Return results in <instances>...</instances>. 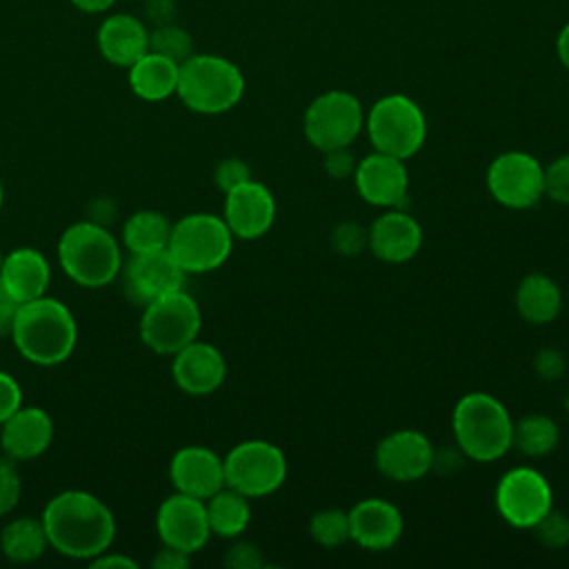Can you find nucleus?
<instances>
[{
	"label": "nucleus",
	"mask_w": 569,
	"mask_h": 569,
	"mask_svg": "<svg viewBox=\"0 0 569 569\" xmlns=\"http://www.w3.org/2000/svg\"><path fill=\"white\" fill-rule=\"evenodd\" d=\"M365 129L376 151L407 160L425 144L427 118L411 98L389 93L371 104L365 116Z\"/></svg>",
	"instance_id": "obj_6"
},
{
	"label": "nucleus",
	"mask_w": 569,
	"mask_h": 569,
	"mask_svg": "<svg viewBox=\"0 0 569 569\" xmlns=\"http://www.w3.org/2000/svg\"><path fill=\"white\" fill-rule=\"evenodd\" d=\"M58 262L76 284L100 289L120 276L122 251L102 224L76 222L58 240Z\"/></svg>",
	"instance_id": "obj_4"
},
{
	"label": "nucleus",
	"mask_w": 569,
	"mask_h": 569,
	"mask_svg": "<svg viewBox=\"0 0 569 569\" xmlns=\"http://www.w3.org/2000/svg\"><path fill=\"white\" fill-rule=\"evenodd\" d=\"M20 302L0 284V338L11 336Z\"/></svg>",
	"instance_id": "obj_43"
},
{
	"label": "nucleus",
	"mask_w": 569,
	"mask_h": 569,
	"mask_svg": "<svg viewBox=\"0 0 569 569\" xmlns=\"http://www.w3.org/2000/svg\"><path fill=\"white\" fill-rule=\"evenodd\" d=\"M487 189L507 209H529L545 196V167L525 151H505L487 169Z\"/></svg>",
	"instance_id": "obj_12"
},
{
	"label": "nucleus",
	"mask_w": 569,
	"mask_h": 569,
	"mask_svg": "<svg viewBox=\"0 0 569 569\" xmlns=\"http://www.w3.org/2000/svg\"><path fill=\"white\" fill-rule=\"evenodd\" d=\"M149 51L160 53L180 64L189 56H193V38L173 22L156 24V29L149 31Z\"/></svg>",
	"instance_id": "obj_32"
},
{
	"label": "nucleus",
	"mask_w": 569,
	"mask_h": 569,
	"mask_svg": "<svg viewBox=\"0 0 569 569\" xmlns=\"http://www.w3.org/2000/svg\"><path fill=\"white\" fill-rule=\"evenodd\" d=\"M224 485L247 498H262L282 487L287 458L269 440H242L224 458Z\"/></svg>",
	"instance_id": "obj_10"
},
{
	"label": "nucleus",
	"mask_w": 569,
	"mask_h": 569,
	"mask_svg": "<svg viewBox=\"0 0 569 569\" xmlns=\"http://www.w3.org/2000/svg\"><path fill=\"white\" fill-rule=\"evenodd\" d=\"M171 376L184 393L209 396L224 382L227 360L218 347L196 338L173 353Z\"/></svg>",
	"instance_id": "obj_19"
},
{
	"label": "nucleus",
	"mask_w": 569,
	"mask_h": 569,
	"mask_svg": "<svg viewBox=\"0 0 569 569\" xmlns=\"http://www.w3.org/2000/svg\"><path fill=\"white\" fill-rule=\"evenodd\" d=\"M9 338L24 360L40 367H53L73 353L78 327L64 302L40 296L20 305Z\"/></svg>",
	"instance_id": "obj_2"
},
{
	"label": "nucleus",
	"mask_w": 569,
	"mask_h": 569,
	"mask_svg": "<svg viewBox=\"0 0 569 569\" xmlns=\"http://www.w3.org/2000/svg\"><path fill=\"white\" fill-rule=\"evenodd\" d=\"M309 533L320 547H327V549L340 547L342 542L351 540L349 511L331 507V509H322V511L313 513V518L309 522Z\"/></svg>",
	"instance_id": "obj_31"
},
{
	"label": "nucleus",
	"mask_w": 569,
	"mask_h": 569,
	"mask_svg": "<svg viewBox=\"0 0 569 569\" xmlns=\"http://www.w3.org/2000/svg\"><path fill=\"white\" fill-rule=\"evenodd\" d=\"M82 13H102L116 4V0H69Z\"/></svg>",
	"instance_id": "obj_46"
},
{
	"label": "nucleus",
	"mask_w": 569,
	"mask_h": 569,
	"mask_svg": "<svg viewBox=\"0 0 569 569\" xmlns=\"http://www.w3.org/2000/svg\"><path fill=\"white\" fill-rule=\"evenodd\" d=\"M178 62L147 51L129 67L131 91L147 102H160L176 93L178 89Z\"/></svg>",
	"instance_id": "obj_25"
},
{
	"label": "nucleus",
	"mask_w": 569,
	"mask_h": 569,
	"mask_svg": "<svg viewBox=\"0 0 569 569\" xmlns=\"http://www.w3.org/2000/svg\"><path fill=\"white\" fill-rule=\"evenodd\" d=\"M545 196L553 202L569 204V153L558 156L545 167Z\"/></svg>",
	"instance_id": "obj_35"
},
{
	"label": "nucleus",
	"mask_w": 569,
	"mask_h": 569,
	"mask_svg": "<svg viewBox=\"0 0 569 569\" xmlns=\"http://www.w3.org/2000/svg\"><path fill=\"white\" fill-rule=\"evenodd\" d=\"M151 4V18L156 24H167L173 18V2L171 0H147Z\"/></svg>",
	"instance_id": "obj_45"
},
{
	"label": "nucleus",
	"mask_w": 569,
	"mask_h": 569,
	"mask_svg": "<svg viewBox=\"0 0 569 569\" xmlns=\"http://www.w3.org/2000/svg\"><path fill=\"white\" fill-rule=\"evenodd\" d=\"M51 267L33 247H18L2 256L0 284L22 305L47 293Z\"/></svg>",
	"instance_id": "obj_24"
},
{
	"label": "nucleus",
	"mask_w": 569,
	"mask_h": 569,
	"mask_svg": "<svg viewBox=\"0 0 569 569\" xmlns=\"http://www.w3.org/2000/svg\"><path fill=\"white\" fill-rule=\"evenodd\" d=\"M202 327L198 302L184 291H171L144 305L140 318L142 342L162 356H173L193 342Z\"/></svg>",
	"instance_id": "obj_8"
},
{
	"label": "nucleus",
	"mask_w": 569,
	"mask_h": 569,
	"mask_svg": "<svg viewBox=\"0 0 569 569\" xmlns=\"http://www.w3.org/2000/svg\"><path fill=\"white\" fill-rule=\"evenodd\" d=\"M325 171L333 178V180H345V178H353L358 160L353 158V153L349 151V147L345 149H331L325 151V160H322Z\"/></svg>",
	"instance_id": "obj_39"
},
{
	"label": "nucleus",
	"mask_w": 569,
	"mask_h": 569,
	"mask_svg": "<svg viewBox=\"0 0 569 569\" xmlns=\"http://www.w3.org/2000/svg\"><path fill=\"white\" fill-rule=\"evenodd\" d=\"M558 440H560V429L549 416L531 413L513 422L511 447H516L520 453L529 458H542L551 453L558 447Z\"/></svg>",
	"instance_id": "obj_30"
},
{
	"label": "nucleus",
	"mask_w": 569,
	"mask_h": 569,
	"mask_svg": "<svg viewBox=\"0 0 569 569\" xmlns=\"http://www.w3.org/2000/svg\"><path fill=\"white\" fill-rule=\"evenodd\" d=\"M169 236H171L169 218L153 209H142L131 213L122 229V242L129 249V253L164 249L169 244Z\"/></svg>",
	"instance_id": "obj_29"
},
{
	"label": "nucleus",
	"mask_w": 569,
	"mask_h": 569,
	"mask_svg": "<svg viewBox=\"0 0 569 569\" xmlns=\"http://www.w3.org/2000/svg\"><path fill=\"white\" fill-rule=\"evenodd\" d=\"M224 567L229 569H260L264 567V556L260 551L258 545L249 542V540H236L227 551H224V558H222Z\"/></svg>",
	"instance_id": "obj_37"
},
{
	"label": "nucleus",
	"mask_w": 569,
	"mask_h": 569,
	"mask_svg": "<svg viewBox=\"0 0 569 569\" xmlns=\"http://www.w3.org/2000/svg\"><path fill=\"white\" fill-rule=\"evenodd\" d=\"M247 180H251V169L240 158H224L222 162H218V167L213 171V182L218 184V189L222 193L236 189L238 184H242Z\"/></svg>",
	"instance_id": "obj_38"
},
{
	"label": "nucleus",
	"mask_w": 569,
	"mask_h": 569,
	"mask_svg": "<svg viewBox=\"0 0 569 569\" xmlns=\"http://www.w3.org/2000/svg\"><path fill=\"white\" fill-rule=\"evenodd\" d=\"M565 409H567V411H569V396H567V398H565Z\"/></svg>",
	"instance_id": "obj_49"
},
{
	"label": "nucleus",
	"mask_w": 569,
	"mask_h": 569,
	"mask_svg": "<svg viewBox=\"0 0 569 569\" xmlns=\"http://www.w3.org/2000/svg\"><path fill=\"white\" fill-rule=\"evenodd\" d=\"M496 509L516 529H533L551 509L549 480L533 467H513L498 480Z\"/></svg>",
	"instance_id": "obj_11"
},
{
	"label": "nucleus",
	"mask_w": 569,
	"mask_h": 569,
	"mask_svg": "<svg viewBox=\"0 0 569 569\" xmlns=\"http://www.w3.org/2000/svg\"><path fill=\"white\" fill-rule=\"evenodd\" d=\"M0 264H2V251H0Z\"/></svg>",
	"instance_id": "obj_50"
},
{
	"label": "nucleus",
	"mask_w": 569,
	"mask_h": 569,
	"mask_svg": "<svg viewBox=\"0 0 569 569\" xmlns=\"http://www.w3.org/2000/svg\"><path fill=\"white\" fill-rule=\"evenodd\" d=\"M22 407V387L20 382L0 369V425Z\"/></svg>",
	"instance_id": "obj_40"
},
{
	"label": "nucleus",
	"mask_w": 569,
	"mask_h": 569,
	"mask_svg": "<svg viewBox=\"0 0 569 569\" xmlns=\"http://www.w3.org/2000/svg\"><path fill=\"white\" fill-rule=\"evenodd\" d=\"M222 218L233 238L256 240L273 227L276 198L267 184L251 178L224 193Z\"/></svg>",
	"instance_id": "obj_17"
},
{
	"label": "nucleus",
	"mask_w": 569,
	"mask_h": 569,
	"mask_svg": "<svg viewBox=\"0 0 569 569\" xmlns=\"http://www.w3.org/2000/svg\"><path fill=\"white\" fill-rule=\"evenodd\" d=\"M536 538L549 549H562L569 545V518L562 511L551 509L536 527Z\"/></svg>",
	"instance_id": "obj_34"
},
{
	"label": "nucleus",
	"mask_w": 569,
	"mask_h": 569,
	"mask_svg": "<svg viewBox=\"0 0 569 569\" xmlns=\"http://www.w3.org/2000/svg\"><path fill=\"white\" fill-rule=\"evenodd\" d=\"M2 202H4V189H2V182H0V211H2Z\"/></svg>",
	"instance_id": "obj_48"
},
{
	"label": "nucleus",
	"mask_w": 569,
	"mask_h": 569,
	"mask_svg": "<svg viewBox=\"0 0 569 569\" xmlns=\"http://www.w3.org/2000/svg\"><path fill=\"white\" fill-rule=\"evenodd\" d=\"M22 480L16 467V460L9 456L0 458V518L11 513L20 500Z\"/></svg>",
	"instance_id": "obj_36"
},
{
	"label": "nucleus",
	"mask_w": 569,
	"mask_h": 569,
	"mask_svg": "<svg viewBox=\"0 0 569 569\" xmlns=\"http://www.w3.org/2000/svg\"><path fill=\"white\" fill-rule=\"evenodd\" d=\"M204 507L209 529L220 538H238L251 522L249 498L227 485L207 498Z\"/></svg>",
	"instance_id": "obj_27"
},
{
	"label": "nucleus",
	"mask_w": 569,
	"mask_h": 569,
	"mask_svg": "<svg viewBox=\"0 0 569 569\" xmlns=\"http://www.w3.org/2000/svg\"><path fill=\"white\" fill-rule=\"evenodd\" d=\"M233 247V233L222 216L189 213L171 224L167 249L187 273H207L227 262Z\"/></svg>",
	"instance_id": "obj_7"
},
{
	"label": "nucleus",
	"mask_w": 569,
	"mask_h": 569,
	"mask_svg": "<svg viewBox=\"0 0 569 569\" xmlns=\"http://www.w3.org/2000/svg\"><path fill=\"white\" fill-rule=\"evenodd\" d=\"M353 182L360 198L373 207L398 209L407 202L409 171L405 160L396 156L373 149L369 156L358 160Z\"/></svg>",
	"instance_id": "obj_16"
},
{
	"label": "nucleus",
	"mask_w": 569,
	"mask_h": 569,
	"mask_svg": "<svg viewBox=\"0 0 569 569\" xmlns=\"http://www.w3.org/2000/svg\"><path fill=\"white\" fill-rule=\"evenodd\" d=\"M351 540L369 551L391 549L402 531L405 518L400 509L382 498H365L349 509Z\"/></svg>",
	"instance_id": "obj_20"
},
{
	"label": "nucleus",
	"mask_w": 569,
	"mask_h": 569,
	"mask_svg": "<svg viewBox=\"0 0 569 569\" xmlns=\"http://www.w3.org/2000/svg\"><path fill=\"white\" fill-rule=\"evenodd\" d=\"M0 445L11 460H33L53 440V420L42 407H20L0 425Z\"/></svg>",
	"instance_id": "obj_22"
},
{
	"label": "nucleus",
	"mask_w": 569,
	"mask_h": 569,
	"mask_svg": "<svg viewBox=\"0 0 569 569\" xmlns=\"http://www.w3.org/2000/svg\"><path fill=\"white\" fill-rule=\"evenodd\" d=\"M169 480L176 491L207 500L224 487V462L209 447L187 445L173 453Z\"/></svg>",
	"instance_id": "obj_18"
},
{
	"label": "nucleus",
	"mask_w": 569,
	"mask_h": 569,
	"mask_svg": "<svg viewBox=\"0 0 569 569\" xmlns=\"http://www.w3.org/2000/svg\"><path fill=\"white\" fill-rule=\"evenodd\" d=\"M96 42L107 62L129 69L149 51V29L136 16L113 13L100 24Z\"/></svg>",
	"instance_id": "obj_23"
},
{
	"label": "nucleus",
	"mask_w": 569,
	"mask_h": 569,
	"mask_svg": "<svg viewBox=\"0 0 569 569\" xmlns=\"http://www.w3.org/2000/svg\"><path fill=\"white\" fill-rule=\"evenodd\" d=\"M376 469L393 482H413L431 471L433 445L416 429L387 433L376 447Z\"/></svg>",
	"instance_id": "obj_15"
},
{
	"label": "nucleus",
	"mask_w": 569,
	"mask_h": 569,
	"mask_svg": "<svg viewBox=\"0 0 569 569\" xmlns=\"http://www.w3.org/2000/svg\"><path fill=\"white\" fill-rule=\"evenodd\" d=\"M156 531L162 545L176 547L187 553L200 551L211 536L204 500L180 491L171 493L158 507Z\"/></svg>",
	"instance_id": "obj_13"
},
{
	"label": "nucleus",
	"mask_w": 569,
	"mask_h": 569,
	"mask_svg": "<svg viewBox=\"0 0 569 569\" xmlns=\"http://www.w3.org/2000/svg\"><path fill=\"white\" fill-rule=\"evenodd\" d=\"M367 229H369L367 249H371V253L378 260L389 264H400L411 260L422 247V227L413 216L402 211V207L387 209Z\"/></svg>",
	"instance_id": "obj_21"
},
{
	"label": "nucleus",
	"mask_w": 569,
	"mask_h": 569,
	"mask_svg": "<svg viewBox=\"0 0 569 569\" xmlns=\"http://www.w3.org/2000/svg\"><path fill=\"white\" fill-rule=\"evenodd\" d=\"M516 309L520 318L531 325H549L562 309V291L553 278L529 273L516 289Z\"/></svg>",
	"instance_id": "obj_26"
},
{
	"label": "nucleus",
	"mask_w": 569,
	"mask_h": 569,
	"mask_svg": "<svg viewBox=\"0 0 569 569\" xmlns=\"http://www.w3.org/2000/svg\"><path fill=\"white\" fill-rule=\"evenodd\" d=\"M456 447L476 462H493L511 449L513 420L507 407L485 393H465L451 413Z\"/></svg>",
	"instance_id": "obj_3"
},
{
	"label": "nucleus",
	"mask_w": 569,
	"mask_h": 569,
	"mask_svg": "<svg viewBox=\"0 0 569 569\" xmlns=\"http://www.w3.org/2000/svg\"><path fill=\"white\" fill-rule=\"evenodd\" d=\"M176 93L187 109L204 116H218L242 100L244 76L222 56L193 53L178 67Z\"/></svg>",
	"instance_id": "obj_5"
},
{
	"label": "nucleus",
	"mask_w": 569,
	"mask_h": 569,
	"mask_svg": "<svg viewBox=\"0 0 569 569\" xmlns=\"http://www.w3.org/2000/svg\"><path fill=\"white\" fill-rule=\"evenodd\" d=\"M184 276L187 271L167 247L131 253L124 267V293L131 302L144 307L160 296L182 289Z\"/></svg>",
	"instance_id": "obj_14"
},
{
	"label": "nucleus",
	"mask_w": 569,
	"mask_h": 569,
	"mask_svg": "<svg viewBox=\"0 0 569 569\" xmlns=\"http://www.w3.org/2000/svg\"><path fill=\"white\" fill-rule=\"evenodd\" d=\"M556 53H558L560 64L569 71V22L560 29V33L556 38Z\"/></svg>",
	"instance_id": "obj_47"
},
{
	"label": "nucleus",
	"mask_w": 569,
	"mask_h": 569,
	"mask_svg": "<svg viewBox=\"0 0 569 569\" xmlns=\"http://www.w3.org/2000/svg\"><path fill=\"white\" fill-rule=\"evenodd\" d=\"M329 242H331L336 253L351 258V256L362 253V249H367V244H369V229L362 227L356 220H342V222H338L333 227Z\"/></svg>",
	"instance_id": "obj_33"
},
{
	"label": "nucleus",
	"mask_w": 569,
	"mask_h": 569,
	"mask_svg": "<svg viewBox=\"0 0 569 569\" xmlns=\"http://www.w3.org/2000/svg\"><path fill=\"white\" fill-rule=\"evenodd\" d=\"M89 565H91V567H104V569H113V567H118V569H136V567H138V562L131 560L129 556H122V553H107V551H102V553H98L96 558H91Z\"/></svg>",
	"instance_id": "obj_44"
},
{
	"label": "nucleus",
	"mask_w": 569,
	"mask_h": 569,
	"mask_svg": "<svg viewBox=\"0 0 569 569\" xmlns=\"http://www.w3.org/2000/svg\"><path fill=\"white\" fill-rule=\"evenodd\" d=\"M365 129V109L360 100L340 89H331L313 98L302 118V131L318 151L345 149Z\"/></svg>",
	"instance_id": "obj_9"
},
{
	"label": "nucleus",
	"mask_w": 569,
	"mask_h": 569,
	"mask_svg": "<svg viewBox=\"0 0 569 569\" xmlns=\"http://www.w3.org/2000/svg\"><path fill=\"white\" fill-rule=\"evenodd\" d=\"M189 556L187 551H180L176 547H169V545H162V549L153 556L151 560V567L153 569H187L189 567Z\"/></svg>",
	"instance_id": "obj_42"
},
{
	"label": "nucleus",
	"mask_w": 569,
	"mask_h": 569,
	"mask_svg": "<svg viewBox=\"0 0 569 569\" xmlns=\"http://www.w3.org/2000/svg\"><path fill=\"white\" fill-rule=\"evenodd\" d=\"M49 547L76 560H91L109 551L116 538L111 509L93 493L67 489L56 493L40 516Z\"/></svg>",
	"instance_id": "obj_1"
},
{
	"label": "nucleus",
	"mask_w": 569,
	"mask_h": 569,
	"mask_svg": "<svg viewBox=\"0 0 569 569\" xmlns=\"http://www.w3.org/2000/svg\"><path fill=\"white\" fill-rule=\"evenodd\" d=\"M533 369L545 380H558V378L565 376L567 362H565V356L558 349H542V351L536 353Z\"/></svg>",
	"instance_id": "obj_41"
},
{
	"label": "nucleus",
	"mask_w": 569,
	"mask_h": 569,
	"mask_svg": "<svg viewBox=\"0 0 569 569\" xmlns=\"http://www.w3.org/2000/svg\"><path fill=\"white\" fill-rule=\"evenodd\" d=\"M49 547L47 531L40 518L20 516L9 520L0 533V551L16 565L38 560Z\"/></svg>",
	"instance_id": "obj_28"
}]
</instances>
